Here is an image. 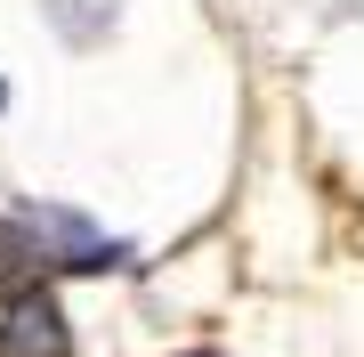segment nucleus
I'll list each match as a JSON object with an SVG mask.
<instances>
[{"mask_svg": "<svg viewBox=\"0 0 364 357\" xmlns=\"http://www.w3.org/2000/svg\"><path fill=\"white\" fill-rule=\"evenodd\" d=\"M0 252H9L16 268H33V276H105V268L130 260V244H114L97 219L41 212V203H25V212L0 219Z\"/></svg>", "mask_w": 364, "mask_h": 357, "instance_id": "1", "label": "nucleus"}, {"mask_svg": "<svg viewBox=\"0 0 364 357\" xmlns=\"http://www.w3.org/2000/svg\"><path fill=\"white\" fill-rule=\"evenodd\" d=\"M0 341L25 357H65V317L49 284H33V268H0Z\"/></svg>", "mask_w": 364, "mask_h": 357, "instance_id": "2", "label": "nucleus"}, {"mask_svg": "<svg viewBox=\"0 0 364 357\" xmlns=\"http://www.w3.org/2000/svg\"><path fill=\"white\" fill-rule=\"evenodd\" d=\"M0 106H9V81H0Z\"/></svg>", "mask_w": 364, "mask_h": 357, "instance_id": "3", "label": "nucleus"}]
</instances>
